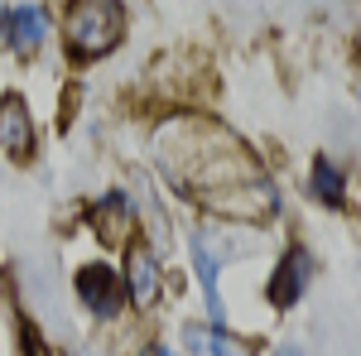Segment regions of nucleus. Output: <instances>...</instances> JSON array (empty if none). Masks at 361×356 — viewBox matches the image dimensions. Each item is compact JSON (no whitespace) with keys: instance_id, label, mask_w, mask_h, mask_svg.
<instances>
[{"instance_id":"nucleus-1","label":"nucleus","mask_w":361,"mask_h":356,"mask_svg":"<svg viewBox=\"0 0 361 356\" xmlns=\"http://www.w3.org/2000/svg\"><path fill=\"white\" fill-rule=\"evenodd\" d=\"M126 39L121 0H68V49L78 58H102Z\"/></svg>"},{"instance_id":"nucleus-2","label":"nucleus","mask_w":361,"mask_h":356,"mask_svg":"<svg viewBox=\"0 0 361 356\" xmlns=\"http://www.w3.org/2000/svg\"><path fill=\"white\" fill-rule=\"evenodd\" d=\"M126 274H116L111 265H82L78 270V299L97 313V318H106L111 323L116 313L126 308Z\"/></svg>"},{"instance_id":"nucleus-3","label":"nucleus","mask_w":361,"mask_h":356,"mask_svg":"<svg viewBox=\"0 0 361 356\" xmlns=\"http://www.w3.org/2000/svg\"><path fill=\"white\" fill-rule=\"evenodd\" d=\"M0 149L15 154V159H29L34 154V121H29V106L20 92H5L0 97Z\"/></svg>"},{"instance_id":"nucleus-4","label":"nucleus","mask_w":361,"mask_h":356,"mask_svg":"<svg viewBox=\"0 0 361 356\" xmlns=\"http://www.w3.org/2000/svg\"><path fill=\"white\" fill-rule=\"evenodd\" d=\"M44 34H49V20H44L39 5H15V10L0 15V39H5L15 54H34V49L44 44Z\"/></svg>"},{"instance_id":"nucleus-5","label":"nucleus","mask_w":361,"mask_h":356,"mask_svg":"<svg viewBox=\"0 0 361 356\" xmlns=\"http://www.w3.org/2000/svg\"><path fill=\"white\" fill-rule=\"evenodd\" d=\"M304 284H308V255H304V246H294L279 260V270L270 274V303L275 308H294L304 299Z\"/></svg>"},{"instance_id":"nucleus-6","label":"nucleus","mask_w":361,"mask_h":356,"mask_svg":"<svg viewBox=\"0 0 361 356\" xmlns=\"http://www.w3.org/2000/svg\"><path fill=\"white\" fill-rule=\"evenodd\" d=\"M183 342H188V352H193V356H246V347H241L222 323H212V328L188 323V328H183Z\"/></svg>"},{"instance_id":"nucleus-7","label":"nucleus","mask_w":361,"mask_h":356,"mask_svg":"<svg viewBox=\"0 0 361 356\" xmlns=\"http://www.w3.org/2000/svg\"><path fill=\"white\" fill-rule=\"evenodd\" d=\"M193 265H197V284H202V299L212 308V323H222V294H217V270H222V255L207 250V236H193Z\"/></svg>"},{"instance_id":"nucleus-8","label":"nucleus","mask_w":361,"mask_h":356,"mask_svg":"<svg viewBox=\"0 0 361 356\" xmlns=\"http://www.w3.org/2000/svg\"><path fill=\"white\" fill-rule=\"evenodd\" d=\"M126 284H130V299H135L140 308H149V303L159 299V265H154L149 250H135V255H130V274H126Z\"/></svg>"},{"instance_id":"nucleus-9","label":"nucleus","mask_w":361,"mask_h":356,"mask_svg":"<svg viewBox=\"0 0 361 356\" xmlns=\"http://www.w3.org/2000/svg\"><path fill=\"white\" fill-rule=\"evenodd\" d=\"M126 226H130V207H126V197H121V192H106L102 207H97V231H102V241H121Z\"/></svg>"},{"instance_id":"nucleus-10","label":"nucleus","mask_w":361,"mask_h":356,"mask_svg":"<svg viewBox=\"0 0 361 356\" xmlns=\"http://www.w3.org/2000/svg\"><path fill=\"white\" fill-rule=\"evenodd\" d=\"M313 197H323L328 207L342 202V173H337L328 159H318V164H313Z\"/></svg>"},{"instance_id":"nucleus-11","label":"nucleus","mask_w":361,"mask_h":356,"mask_svg":"<svg viewBox=\"0 0 361 356\" xmlns=\"http://www.w3.org/2000/svg\"><path fill=\"white\" fill-rule=\"evenodd\" d=\"M145 356H173V352H169V347H149Z\"/></svg>"},{"instance_id":"nucleus-12","label":"nucleus","mask_w":361,"mask_h":356,"mask_svg":"<svg viewBox=\"0 0 361 356\" xmlns=\"http://www.w3.org/2000/svg\"><path fill=\"white\" fill-rule=\"evenodd\" d=\"M275 356H299V352H294V347H279V352Z\"/></svg>"}]
</instances>
